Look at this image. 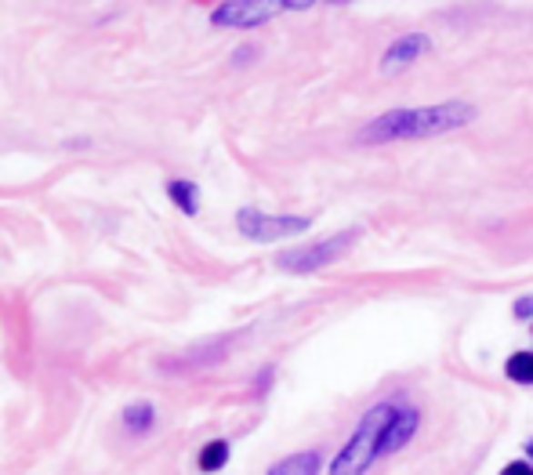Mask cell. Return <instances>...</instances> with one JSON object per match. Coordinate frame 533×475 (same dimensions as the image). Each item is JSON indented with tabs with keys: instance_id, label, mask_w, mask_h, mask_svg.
Here are the masks:
<instances>
[{
	"instance_id": "obj_1",
	"label": "cell",
	"mask_w": 533,
	"mask_h": 475,
	"mask_svg": "<svg viewBox=\"0 0 533 475\" xmlns=\"http://www.w3.org/2000/svg\"><path fill=\"white\" fill-rule=\"evenodd\" d=\"M476 120V109L468 102H443V106H421V109H392L367 124L359 135L363 142H399V138H428L447 135Z\"/></svg>"
},
{
	"instance_id": "obj_2",
	"label": "cell",
	"mask_w": 533,
	"mask_h": 475,
	"mask_svg": "<svg viewBox=\"0 0 533 475\" xmlns=\"http://www.w3.org/2000/svg\"><path fill=\"white\" fill-rule=\"evenodd\" d=\"M396 407H399V399H388V403H377V407H370L363 414V421L356 425L352 440L330 461V475H363L377 461V447H381V436H385Z\"/></svg>"
},
{
	"instance_id": "obj_3",
	"label": "cell",
	"mask_w": 533,
	"mask_h": 475,
	"mask_svg": "<svg viewBox=\"0 0 533 475\" xmlns=\"http://www.w3.org/2000/svg\"><path fill=\"white\" fill-rule=\"evenodd\" d=\"M312 226V218H301V215H266V211H255V207H240L236 211V229L247 239H258V243H276V239L297 237Z\"/></svg>"
},
{
	"instance_id": "obj_4",
	"label": "cell",
	"mask_w": 533,
	"mask_h": 475,
	"mask_svg": "<svg viewBox=\"0 0 533 475\" xmlns=\"http://www.w3.org/2000/svg\"><path fill=\"white\" fill-rule=\"evenodd\" d=\"M348 243H356V233H352V229H345V233H337V237H330V239H319V243H312V247L283 250V254L276 258V265L287 268V272H316V268L337 261V258L348 250Z\"/></svg>"
},
{
	"instance_id": "obj_5",
	"label": "cell",
	"mask_w": 533,
	"mask_h": 475,
	"mask_svg": "<svg viewBox=\"0 0 533 475\" xmlns=\"http://www.w3.org/2000/svg\"><path fill=\"white\" fill-rule=\"evenodd\" d=\"M279 4H247V0H229V4H218L211 11V22L215 25H226V29H251V25H262L272 18Z\"/></svg>"
},
{
	"instance_id": "obj_6",
	"label": "cell",
	"mask_w": 533,
	"mask_h": 475,
	"mask_svg": "<svg viewBox=\"0 0 533 475\" xmlns=\"http://www.w3.org/2000/svg\"><path fill=\"white\" fill-rule=\"evenodd\" d=\"M414 432H417V410H414V407H407V403H399V407H396V414H392V421H388V429H385V436H381L377 458L396 454L407 440H414Z\"/></svg>"
},
{
	"instance_id": "obj_7",
	"label": "cell",
	"mask_w": 533,
	"mask_h": 475,
	"mask_svg": "<svg viewBox=\"0 0 533 475\" xmlns=\"http://www.w3.org/2000/svg\"><path fill=\"white\" fill-rule=\"evenodd\" d=\"M156 425H160V414H156V407L149 399H135V403H127L120 410V429L131 440H146L149 432H156Z\"/></svg>"
},
{
	"instance_id": "obj_8",
	"label": "cell",
	"mask_w": 533,
	"mask_h": 475,
	"mask_svg": "<svg viewBox=\"0 0 533 475\" xmlns=\"http://www.w3.org/2000/svg\"><path fill=\"white\" fill-rule=\"evenodd\" d=\"M428 47V36H403V40H396L388 51H385V58H381V69L385 73H396V69H403V66H410L421 51Z\"/></svg>"
},
{
	"instance_id": "obj_9",
	"label": "cell",
	"mask_w": 533,
	"mask_h": 475,
	"mask_svg": "<svg viewBox=\"0 0 533 475\" xmlns=\"http://www.w3.org/2000/svg\"><path fill=\"white\" fill-rule=\"evenodd\" d=\"M164 189H167V200H171L182 215H189V218L200 215V186H196V182H189V178H171Z\"/></svg>"
},
{
	"instance_id": "obj_10",
	"label": "cell",
	"mask_w": 533,
	"mask_h": 475,
	"mask_svg": "<svg viewBox=\"0 0 533 475\" xmlns=\"http://www.w3.org/2000/svg\"><path fill=\"white\" fill-rule=\"evenodd\" d=\"M266 475H319V450H301L276 461Z\"/></svg>"
},
{
	"instance_id": "obj_11",
	"label": "cell",
	"mask_w": 533,
	"mask_h": 475,
	"mask_svg": "<svg viewBox=\"0 0 533 475\" xmlns=\"http://www.w3.org/2000/svg\"><path fill=\"white\" fill-rule=\"evenodd\" d=\"M229 454H233L229 440H211V443H204V450L196 454V469H200L204 475L222 472V469L229 465Z\"/></svg>"
},
{
	"instance_id": "obj_12",
	"label": "cell",
	"mask_w": 533,
	"mask_h": 475,
	"mask_svg": "<svg viewBox=\"0 0 533 475\" xmlns=\"http://www.w3.org/2000/svg\"><path fill=\"white\" fill-rule=\"evenodd\" d=\"M505 374H508L516 385H533V352H516V356H508Z\"/></svg>"
},
{
	"instance_id": "obj_13",
	"label": "cell",
	"mask_w": 533,
	"mask_h": 475,
	"mask_svg": "<svg viewBox=\"0 0 533 475\" xmlns=\"http://www.w3.org/2000/svg\"><path fill=\"white\" fill-rule=\"evenodd\" d=\"M501 475H533V465L530 461H512V465H505Z\"/></svg>"
},
{
	"instance_id": "obj_14",
	"label": "cell",
	"mask_w": 533,
	"mask_h": 475,
	"mask_svg": "<svg viewBox=\"0 0 533 475\" xmlns=\"http://www.w3.org/2000/svg\"><path fill=\"white\" fill-rule=\"evenodd\" d=\"M516 316H519V319L533 316V298H519V301H516Z\"/></svg>"
},
{
	"instance_id": "obj_15",
	"label": "cell",
	"mask_w": 533,
	"mask_h": 475,
	"mask_svg": "<svg viewBox=\"0 0 533 475\" xmlns=\"http://www.w3.org/2000/svg\"><path fill=\"white\" fill-rule=\"evenodd\" d=\"M527 458H530V465H533V440L527 443Z\"/></svg>"
}]
</instances>
